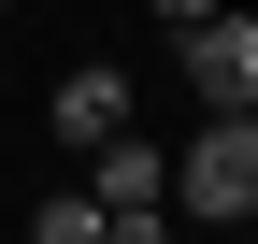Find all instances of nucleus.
<instances>
[{"mask_svg": "<svg viewBox=\"0 0 258 244\" xmlns=\"http://www.w3.org/2000/svg\"><path fill=\"white\" fill-rule=\"evenodd\" d=\"M172 201H186V216H215V230H244V216H258V101L186 130V158H172Z\"/></svg>", "mask_w": 258, "mask_h": 244, "instance_id": "nucleus-1", "label": "nucleus"}, {"mask_svg": "<svg viewBox=\"0 0 258 244\" xmlns=\"http://www.w3.org/2000/svg\"><path fill=\"white\" fill-rule=\"evenodd\" d=\"M86 187H101V230L115 244H158V230H172V144H144V130L86 144Z\"/></svg>", "mask_w": 258, "mask_h": 244, "instance_id": "nucleus-2", "label": "nucleus"}, {"mask_svg": "<svg viewBox=\"0 0 258 244\" xmlns=\"http://www.w3.org/2000/svg\"><path fill=\"white\" fill-rule=\"evenodd\" d=\"M172 57H186V86H201V115H244V101H258V0L186 15V29H172Z\"/></svg>", "mask_w": 258, "mask_h": 244, "instance_id": "nucleus-3", "label": "nucleus"}, {"mask_svg": "<svg viewBox=\"0 0 258 244\" xmlns=\"http://www.w3.org/2000/svg\"><path fill=\"white\" fill-rule=\"evenodd\" d=\"M115 130H129V72H115V57H86V72H57V144L86 158V144H115Z\"/></svg>", "mask_w": 258, "mask_h": 244, "instance_id": "nucleus-4", "label": "nucleus"}, {"mask_svg": "<svg viewBox=\"0 0 258 244\" xmlns=\"http://www.w3.org/2000/svg\"><path fill=\"white\" fill-rule=\"evenodd\" d=\"M29 244H101V187H57V201H29Z\"/></svg>", "mask_w": 258, "mask_h": 244, "instance_id": "nucleus-5", "label": "nucleus"}, {"mask_svg": "<svg viewBox=\"0 0 258 244\" xmlns=\"http://www.w3.org/2000/svg\"><path fill=\"white\" fill-rule=\"evenodd\" d=\"M144 15H158V29H186V15H215V0H144Z\"/></svg>", "mask_w": 258, "mask_h": 244, "instance_id": "nucleus-6", "label": "nucleus"}, {"mask_svg": "<svg viewBox=\"0 0 258 244\" xmlns=\"http://www.w3.org/2000/svg\"><path fill=\"white\" fill-rule=\"evenodd\" d=\"M0 15H15V0H0Z\"/></svg>", "mask_w": 258, "mask_h": 244, "instance_id": "nucleus-7", "label": "nucleus"}]
</instances>
